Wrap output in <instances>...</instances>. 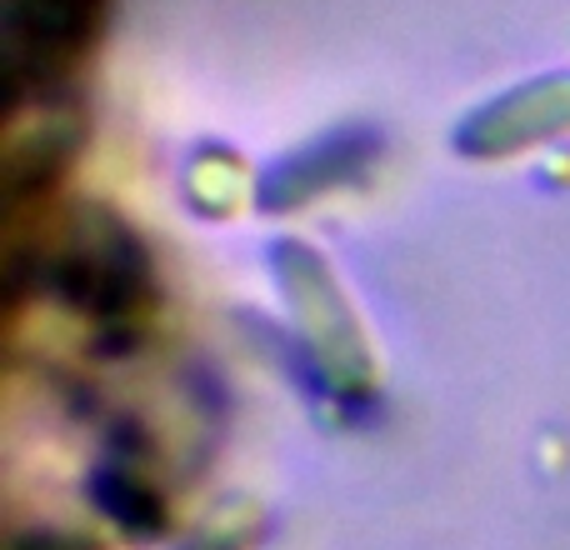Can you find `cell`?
<instances>
[{
	"label": "cell",
	"instance_id": "6da1fadb",
	"mask_svg": "<svg viewBox=\"0 0 570 550\" xmlns=\"http://www.w3.org/2000/svg\"><path fill=\"white\" fill-rule=\"evenodd\" d=\"M276 285L281 301L295 321L305 355L315 365V381L335 401H365L381 385V355L371 345L361 311L351 291L341 285L335 266L305 240H281L276 246Z\"/></svg>",
	"mask_w": 570,
	"mask_h": 550
},
{
	"label": "cell",
	"instance_id": "7a4b0ae2",
	"mask_svg": "<svg viewBox=\"0 0 570 550\" xmlns=\"http://www.w3.org/2000/svg\"><path fill=\"white\" fill-rule=\"evenodd\" d=\"M50 275L76 311H86L90 321L110 325V331L136 325L146 315L150 295H156L146 251L106 210H76L70 216L56 256H50Z\"/></svg>",
	"mask_w": 570,
	"mask_h": 550
},
{
	"label": "cell",
	"instance_id": "3957f363",
	"mask_svg": "<svg viewBox=\"0 0 570 550\" xmlns=\"http://www.w3.org/2000/svg\"><path fill=\"white\" fill-rule=\"evenodd\" d=\"M570 136V70H546L491 96L455 126V150L481 166L531 156Z\"/></svg>",
	"mask_w": 570,
	"mask_h": 550
},
{
	"label": "cell",
	"instance_id": "277c9868",
	"mask_svg": "<svg viewBox=\"0 0 570 550\" xmlns=\"http://www.w3.org/2000/svg\"><path fill=\"white\" fill-rule=\"evenodd\" d=\"M250 536H256V515L246 505H226V511H216V521H206V531L186 550H246Z\"/></svg>",
	"mask_w": 570,
	"mask_h": 550
}]
</instances>
